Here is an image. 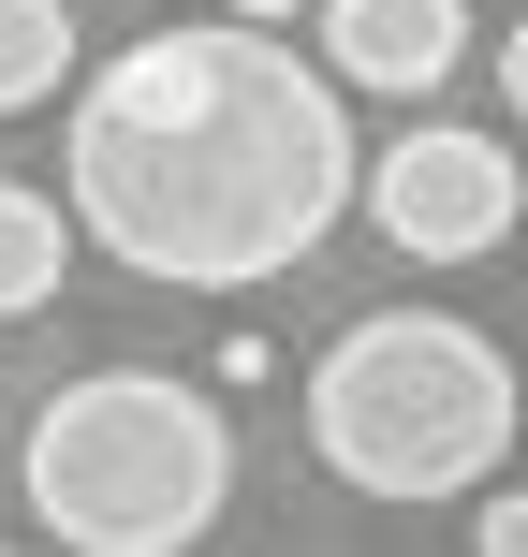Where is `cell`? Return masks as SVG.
Wrapping results in <instances>:
<instances>
[{"label": "cell", "instance_id": "52a82bcc", "mask_svg": "<svg viewBox=\"0 0 528 557\" xmlns=\"http://www.w3.org/2000/svg\"><path fill=\"white\" fill-rule=\"evenodd\" d=\"M59 74H74V0H0V117L59 103Z\"/></svg>", "mask_w": 528, "mask_h": 557}, {"label": "cell", "instance_id": "ba28073f", "mask_svg": "<svg viewBox=\"0 0 528 557\" xmlns=\"http://www.w3.org/2000/svg\"><path fill=\"white\" fill-rule=\"evenodd\" d=\"M470 543L484 557H528V484H500V470L470 484Z\"/></svg>", "mask_w": 528, "mask_h": 557}, {"label": "cell", "instance_id": "277c9868", "mask_svg": "<svg viewBox=\"0 0 528 557\" xmlns=\"http://www.w3.org/2000/svg\"><path fill=\"white\" fill-rule=\"evenodd\" d=\"M353 206L396 235L412 264H484L514 235V206H528V176H514V147L500 133H455V117H426V133H396L382 162L353 176Z\"/></svg>", "mask_w": 528, "mask_h": 557}, {"label": "cell", "instance_id": "5b68a950", "mask_svg": "<svg viewBox=\"0 0 528 557\" xmlns=\"http://www.w3.org/2000/svg\"><path fill=\"white\" fill-rule=\"evenodd\" d=\"M323 59L382 103H426L470 59V0H323Z\"/></svg>", "mask_w": 528, "mask_h": 557}, {"label": "cell", "instance_id": "30bf717a", "mask_svg": "<svg viewBox=\"0 0 528 557\" xmlns=\"http://www.w3.org/2000/svg\"><path fill=\"white\" fill-rule=\"evenodd\" d=\"M221 15H250V29H294V15H308V0H221Z\"/></svg>", "mask_w": 528, "mask_h": 557}, {"label": "cell", "instance_id": "6da1fadb", "mask_svg": "<svg viewBox=\"0 0 528 557\" xmlns=\"http://www.w3.org/2000/svg\"><path fill=\"white\" fill-rule=\"evenodd\" d=\"M353 103L308 74L279 29H147L74 88L59 133V206L103 264L162 294H265L337 235L353 206Z\"/></svg>", "mask_w": 528, "mask_h": 557}, {"label": "cell", "instance_id": "7a4b0ae2", "mask_svg": "<svg viewBox=\"0 0 528 557\" xmlns=\"http://www.w3.org/2000/svg\"><path fill=\"white\" fill-rule=\"evenodd\" d=\"M15 499L74 557H192L235 513V425L176 367H88L29 411Z\"/></svg>", "mask_w": 528, "mask_h": 557}, {"label": "cell", "instance_id": "8992f818", "mask_svg": "<svg viewBox=\"0 0 528 557\" xmlns=\"http://www.w3.org/2000/svg\"><path fill=\"white\" fill-rule=\"evenodd\" d=\"M59 264H74V206L29 191V176H0V323L59 308Z\"/></svg>", "mask_w": 528, "mask_h": 557}, {"label": "cell", "instance_id": "9c48e42d", "mask_svg": "<svg viewBox=\"0 0 528 557\" xmlns=\"http://www.w3.org/2000/svg\"><path fill=\"white\" fill-rule=\"evenodd\" d=\"M500 103H514V117H528V15H514V29H500Z\"/></svg>", "mask_w": 528, "mask_h": 557}, {"label": "cell", "instance_id": "3957f363", "mask_svg": "<svg viewBox=\"0 0 528 557\" xmlns=\"http://www.w3.org/2000/svg\"><path fill=\"white\" fill-rule=\"evenodd\" d=\"M514 352L484 323H455V308H367L353 337H337L323 367H308V455H323L353 499H470L484 470L514 455Z\"/></svg>", "mask_w": 528, "mask_h": 557}]
</instances>
